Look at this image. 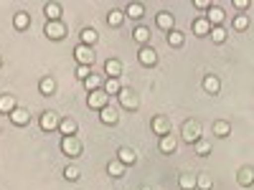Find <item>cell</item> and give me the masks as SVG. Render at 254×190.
<instances>
[{
  "label": "cell",
  "mask_w": 254,
  "mask_h": 190,
  "mask_svg": "<svg viewBox=\"0 0 254 190\" xmlns=\"http://www.w3.org/2000/svg\"><path fill=\"white\" fill-rule=\"evenodd\" d=\"M193 147H196V155H198V157H208V155H211V150H214V144H211V142H206L203 137H201V140H198Z\"/></svg>",
  "instance_id": "obj_32"
},
{
  "label": "cell",
  "mask_w": 254,
  "mask_h": 190,
  "mask_svg": "<svg viewBox=\"0 0 254 190\" xmlns=\"http://www.w3.org/2000/svg\"><path fill=\"white\" fill-rule=\"evenodd\" d=\"M140 190H158V188H153V185H142Z\"/></svg>",
  "instance_id": "obj_43"
},
{
  "label": "cell",
  "mask_w": 254,
  "mask_h": 190,
  "mask_svg": "<svg viewBox=\"0 0 254 190\" xmlns=\"http://www.w3.org/2000/svg\"><path fill=\"white\" fill-rule=\"evenodd\" d=\"M79 175H81V173H79L76 165H66V167H64V178H66V180L74 183V180H79Z\"/></svg>",
  "instance_id": "obj_39"
},
{
  "label": "cell",
  "mask_w": 254,
  "mask_h": 190,
  "mask_svg": "<svg viewBox=\"0 0 254 190\" xmlns=\"http://www.w3.org/2000/svg\"><path fill=\"white\" fill-rule=\"evenodd\" d=\"M0 66H3V58H0Z\"/></svg>",
  "instance_id": "obj_44"
},
{
  "label": "cell",
  "mask_w": 254,
  "mask_h": 190,
  "mask_svg": "<svg viewBox=\"0 0 254 190\" xmlns=\"http://www.w3.org/2000/svg\"><path fill=\"white\" fill-rule=\"evenodd\" d=\"M211 38H214V44H224V41H226V28L224 26L211 28Z\"/></svg>",
  "instance_id": "obj_37"
},
{
  "label": "cell",
  "mask_w": 254,
  "mask_h": 190,
  "mask_svg": "<svg viewBox=\"0 0 254 190\" xmlns=\"http://www.w3.org/2000/svg\"><path fill=\"white\" fill-rule=\"evenodd\" d=\"M92 74H94V71H92V66H76V76H79L81 81H87Z\"/></svg>",
  "instance_id": "obj_40"
},
{
  "label": "cell",
  "mask_w": 254,
  "mask_h": 190,
  "mask_svg": "<svg viewBox=\"0 0 254 190\" xmlns=\"http://www.w3.org/2000/svg\"><path fill=\"white\" fill-rule=\"evenodd\" d=\"M38 92L44 94V96L56 94V81H54L51 76H44V79H41V84H38Z\"/></svg>",
  "instance_id": "obj_24"
},
{
  "label": "cell",
  "mask_w": 254,
  "mask_h": 190,
  "mask_svg": "<svg viewBox=\"0 0 254 190\" xmlns=\"http://www.w3.org/2000/svg\"><path fill=\"white\" fill-rule=\"evenodd\" d=\"M137 58H140V63L142 66H155L158 63V51L153 48V46H140V51H137Z\"/></svg>",
  "instance_id": "obj_9"
},
{
  "label": "cell",
  "mask_w": 254,
  "mask_h": 190,
  "mask_svg": "<svg viewBox=\"0 0 254 190\" xmlns=\"http://www.w3.org/2000/svg\"><path fill=\"white\" fill-rule=\"evenodd\" d=\"M107 104H110V96L104 94V89H97V92H89V94H87V107H89V109L102 112Z\"/></svg>",
  "instance_id": "obj_5"
},
{
  "label": "cell",
  "mask_w": 254,
  "mask_h": 190,
  "mask_svg": "<svg viewBox=\"0 0 254 190\" xmlns=\"http://www.w3.org/2000/svg\"><path fill=\"white\" fill-rule=\"evenodd\" d=\"M59 132H61V137H76L79 124H76L71 117H64V119H61V124H59Z\"/></svg>",
  "instance_id": "obj_14"
},
{
  "label": "cell",
  "mask_w": 254,
  "mask_h": 190,
  "mask_svg": "<svg viewBox=\"0 0 254 190\" xmlns=\"http://www.w3.org/2000/svg\"><path fill=\"white\" fill-rule=\"evenodd\" d=\"M117 160H120L122 165L130 167V165L137 162V152L132 150V147H120V150H117Z\"/></svg>",
  "instance_id": "obj_17"
},
{
  "label": "cell",
  "mask_w": 254,
  "mask_h": 190,
  "mask_svg": "<svg viewBox=\"0 0 254 190\" xmlns=\"http://www.w3.org/2000/svg\"><path fill=\"white\" fill-rule=\"evenodd\" d=\"M15 107H18V99L13 94H0V114H8L10 117V112Z\"/></svg>",
  "instance_id": "obj_18"
},
{
  "label": "cell",
  "mask_w": 254,
  "mask_h": 190,
  "mask_svg": "<svg viewBox=\"0 0 254 190\" xmlns=\"http://www.w3.org/2000/svg\"><path fill=\"white\" fill-rule=\"evenodd\" d=\"M13 26H15V31H26L31 26V15L26 10H18L15 18H13Z\"/></svg>",
  "instance_id": "obj_21"
},
{
  "label": "cell",
  "mask_w": 254,
  "mask_h": 190,
  "mask_svg": "<svg viewBox=\"0 0 254 190\" xmlns=\"http://www.w3.org/2000/svg\"><path fill=\"white\" fill-rule=\"evenodd\" d=\"M61 152L66 155V157H79L84 152L79 137H61Z\"/></svg>",
  "instance_id": "obj_2"
},
{
  "label": "cell",
  "mask_w": 254,
  "mask_h": 190,
  "mask_svg": "<svg viewBox=\"0 0 254 190\" xmlns=\"http://www.w3.org/2000/svg\"><path fill=\"white\" fill-rule=\"evenodd\" d=\"M44 15H46L49 23H51V20H61V15H64L61 3H46V5H44Z\"/></svg>",
  "instance_id": "obj_19"
},
{
  "label": "cell",
  "mask_w": 254,
  "mask_h": 190,
  "mask_svg": "<svg viewBox=\"0 0 254 190\" xmlns=\"http://www.w3.org/2000/svg\"><path fill=\"white\" fill-rule=\"evenodd\" d=\"M99 119H102V124H110V127H115L117 122H120V114H117V109L112 107V104H107L102 112H99Z\"/></svg>",
  "instance_id": "obj_16"
},
{
  "label": "cell",
  "mask_w": 254,
  "mask_h": 190,
  "mask_svg": "<svg viewBox=\"0 0 254 190\" xmlns=\"http://www.w3.org/2000/svg\"><path fill=\"white\" fill-rule=\"evenodd\" d=\"M150 127H153V132H155L158 137H165V135H171V132H173L171 119H168L165 114H155V117L150 119Z\"/></svg>",
  "instance_id": "obj_6"
},
{
  "label": "cell",
  "mask_w": 254,
  "mask_h": 190,
  "mask_svg": "<svg viewBox=\"0 0 254 190\" xmlns=\"http://www.w3.org/2000/svg\"><path fill=\"white\" fill-rule=\"evenodd\" d=\"M38 124H41V130H44V132H56L61 119H59L56 112H44V114H41V119H38Z\"/></svg>",
  "instance_id": "obj_8"
},
{
  "label": "cell",
  "mask_w": 254,
  "mask_h": 190,
  "mask_svg": "<svg viewBox=\"0 0 254 190\" xmlns=\"http://www.w3.org/2000/svg\"><path fill=\"white\" fill-rule=\"evenodd\" d=\"M74 58H76L79 66H92L97 56H94V48H92V46H84V44H79V46L74 48Z\"/></svg>",
  "instance_id": "obj_4"
},
{
  "label": "cell",
  "mask_w": 254,
  "mask_h": 190,
  "mask_svg": "<svg viewBox=\"0 0 254 190\" xmlns=\"http://www.w3.org/2000/svg\"><path fill=\"white\" fill-rule=\"evenodd\" d=\"M79 38H81V44H84V46H92V48H94V44L99 41V33H97L94 28H81Z\"/></svg>",
  "instance_id": "obj_20"
},
{
  "label": "cell",
  "mask_w": 254,
  "mask_h": 190,
  "mask_svg": "<svg viewBox=\"0 0 254 190\" xmlns=\"http://www.w3.org/2000/svg\"><path fill=\"white\" fill-rule=\"evenodd\" d=\"M132 38L137 41V44L147 46V41H150V28H147V26H137V28L132 31Z\"/></svg>",
  "instance_id": "obj_27"
},
{
  "label": "cell",
  "mask_w": 254,
  "mask_h": 190,
  "mask_svg": "<svg viewBox=\"0 0 254 190\" xmlns=\"http://www.w3.org/2000/svg\"><path fill=\"white\" fill-rule=\"evenodd\" d=\"M168 46H171V48H181L183 46V33L178 28H173L171 33H168Z\"/></svg>",
  "instance_id": "obj_33"
},
{
  "label": "cell",
  "mask_w": 254,
  "mask_h": 190,
  "mask_svg": "<svg viewBox=\"0 0 254 190\" xmlns=\"http://www.w3.org/2000/svg\"><path fill=\"white\" fill-rule=\"evenodd\" d=\"M206 18H208V23L214 26V28H216V26H221V23H224V8L214 5V8H211V10L206 13Z\"/></svg>",
  "instance_id": "obj_23"
},
{
  "label": "cell",
  "mask_w": 254,
  "mask_h": 190,
  "mask_svg": "<svg viewBox=\"0 0 254 190\" xmlns=\"http://www.w3.org/2000/svg\"><path fill=\"white\" fill-rule=\"evenodd\" d=\"M125 15H130V18H142L145 15V5L142 3H127V8H125Z\"/></svg>",
  "instance_id": "obj_31"
},
{
  "label": "cell",
  "mask_w": 254,
  "mask_h": 190,
  "mask_svg": "<svg viewBox=\"0 0 254 190\" xmlns=\"http://www.w3.org/2000/svg\"><path fill=\"white\" fill-rule=\"evenodd\" d=\"M196 188H198V190H211V188H214V180H211V175H208V173H201V175L196 178Z\"/></svg>",
  "instance_id": "obj_36"
},
{
  "label": "cell",
  "mask_w": 254,
  "mask_h": 190,
  "mask_svg": "<svg viewBox=\"0 0 254 190\" xmlns=\"http://www.w3.org/2000/svg\"><path fill=\"white\" fill-rule=\"evenodd\" d=\"M193 5H196V10H206V13H208L211 8H214V3H208V0H196Z\"/></svg>",
  "instance_id": "obj_41"
},
{
  "label": "cell",
  "mask_w": 254,
  "mask_h": 190,
  "mask_svg": "<svg viewBox=\"0 0 254 190\" xmlns=\"http://www.w3.org/2000/svg\"><path fill=\"white\" fill-rule=\"evenodd\" d=\"M234 8H237L239 13H244V10L249 8V0H234Z\"/></svg>",
  "instance_id": "obj_42"
},
{
  "label": "cell",
  "mask_w": 254,
  "mask_h": 190,
  "mask_svg": "<svg viewBox=\"0 0 254 190\" xmlns=\"http://www.w3.org/2000/svg\"><path fill=\"white\" fill-rule=\"evenodd\" d=\"M84 87H87V92H97V89H102V87H104V81H102V76H99V74H92L87 81H84Z\"/></svg>",
  "instance_id": "obj_35"
},
{
  "label": "cell",
  "mask_w": 254,
  "mask_h": 190,
  "mask_svg": "<svg viewBox=\"0 0 254 190\" xmlns=\"http://www.w3.org/2000/svg\"><path fill=\"white\" fill-rule=\"evenodd\" d=\"M190 28H193V36L203 38V36H211V28H214V26L208 23V18H206V15H198V18H193Z\"/></svg>",
  "instance_id": "obj_11"
},
{
  "label": "cell",
  "mask_w": 254,
  "mask_h": 190,
  "mask_svg": "<svg viewBox=\"0 0 254 190\" xmlns=\"http://www.w3.org/2000/svg\"><path fill=\"white\" fill-rule=\"evenodd\" d=\"M247 28H249V18L244 13L234 15V31H247Z\"/></svg>",
  "instance_id": "obj_38"
},
{
  "label": "cell",
  "mask_w": 254,
  "mask_h": 190,
  "mask_svg": "<svg viewBox=\"0 0 254 190\" xmlns=\"http://www.w3.org/2000/svg\"><path fill=\"white\" fill-rule=\"evenodd\" d=\"M178 185H181L183 190H193V188H196V178L190 175V173H181V175H178Z\"/></svg>",
  "instance_id": "obj_34"
},
{
  "label": "cell",
  "mask_w": 254,
  "mask_h": 190,
  "mask_svg": "<svg viewBox=\"0 0 254 190\" xmlns=\"http://www.w3.org/2000/svg\"><path fill=\"white\" fill-rule=\"evenodd\" d=\"M183 140L186 142H198L201 140V124L196 122V119H188L186 124H183Z\"/></svg>",
  "instance_id": "obj_7"
},
{
  "label": "cell",
  "mask_w": 254,
  "mask_h": 190,
  "mask_svg": "<svg viewBox=\"0 0 254 190\" xmlns=\"http://www.w3.org/2000/svg\"><path fill=\"white\" fill-rule=\"evenodd\" d=\"M122 20H125V10L112 8V10L107 13V23H110L112 28H120V26H122Z\"/></svg>",
  "instance_id": "obj_26"
},
{
  "label": "cell",
  "mask_w": 254,
  "mask_h": 190,
  "mask_svg": "<svg viewBox=\"0 0 254 190\" xmlns=\"http://www.w3.org/2000/svg\"><path fill=\"white\" fill-rule=\"evenodd\" d=\"M203 89H206L208 94H219V92H221V81H219V76L208 74V76L203 79Z\"/></svg>",
  "instance_id": "obj_22"
},
{
  "label": "cell",
  "mask_w": 254,
  "mask_h": 190,
  "mask_svg": "<svg viewBox=\"0 0 254 190\" xmlns=\"http://www.w3.org/2000/svg\"><path fill=\"white\" fill-rule=\"evenodd\" d=\"M155 26H158L160 31H165V33H171V31L176 28V18H173V13L160 10V13L155 15Z\"/></svg>",
  "instance_id": "obj_10"
},
{
  "label": "cell",
  "mask_w": 254,
  "mask_h": 190,
  "mask_svg": "<svg viewBox=\"0 0 254 190\" xmlns=\"http://www.w3.org/2000/svg\"><path fill=\"white\" fill-rule=\"evenodd\" d=\"M104 74H107V79H120L122 76V61L120 58H107V63H104Z\"/></svg>",
  "instance_id": "obj_15"
},
{
  "label": "cell",
  "mask_w": 254,
  "mask_h": 190,
  "mask_svg": "<svg viewBox=\"0 0 254 190\" xmlns=\"http://www.w3.org/2000/svg\"><path fill=\"white\" fill-rule=\"evenodd\" d=\"M214 135H216V137H229V135H231V124H229L226 119H216V122H214Z\"/></svg>",
  "instance_id": "obj_30"
},
{
  "label": "cell",
  "mask_w": 254,
  "mask_h": 190,
  "mask_svg": "<svg viewBox=\"0 0 254 190\" xmlns=\"http://www.w3.org/2000/svg\"><path fill=\"white\" fill-rule=\"evenodd\" d=\"M107 173H110V178H122V175L127 173V165H122L120 160H112V162L107 165Z\"/></svg>",
  "instance_id": "obj_29"
},
{
  "label": "cell",
  "mask_w": 254,
  "mask_h": 190,
  "mask_svg": "<svg viewBox=\"0 0 254 190\" xmlns=\"http://www.w3.org/2000/svg\"><path fill=\"white\" fill-rule=\"evenodd\" d=\"M102 89H104V94H107V96H120V92H122V84H120V79H107Z\"/></svg>",
  "instance_id": "obj_25"
},
{
  "label": "cell",
  "mask_w": 254,
  "mask_h": 190,
  "mask_svg": "<svg viewBox=\"0 0 254 190\" xmlns=\"http://www.w3.org/2000/svg\"><path fill=\"white\" fill-rule=\"evenodd\" d=\"M31 122V112L26 109V107H20V104H18V107L10 112V124H15V127H26Z\"/></svg>",
  "instance_id": "obj_12"
},
{
  "label": "cell",
  "mask_w": 254,
  "mask_h": 190,
  "mask_svg": "<svg viewBox=\"0 0 254 190\" xmlns=\"http://www.w3.org/2000/svg\"><path fill=\"white\" fill-rule=\"evenodd\" d=\"M237 180H239V185H244V188L254 185V170H252V167H242L239 175H237Z\"/></svg>",
  "instance_id": "obj_28"
},
{
  "label": "cell",
  "mask_w": 254,
  "mask_h": 190,
  "mask_svg": "<svg viewBox=\"0 0 254 190\" xmlns=\"http://www.w3.org/2000/svg\"><path fill=\"white\" fill-rule=\"evenodd\" d=\"M158 150H160L163 155H173V152L178 150V140L173 137V132H171V135H165V137H160V140H158Z\"/></svg>",
  "instance_id": "obj_13"
},
{
  "label": "cell",
  "mask_w": 254,
  "mask_h": 190,
  "mask_svg": "<svg viewBox=\"0 0 254 190\" xmlns=\"http://www.w3.org/2000/svg\"><path fill=\"white\" fill-rule=\"evenodd\" d=\"M44 33H46V38H51V41H61V38H66L69 28H66V23H61V20H51V23L44 26Z\"/></svg>",
  "instance_id": "obj_3"
},
{
  "label": "cell",
  "mask_w": 254,
  "mask_h": 190,
  "mask_svg": "<svg viewBox=\"0 0 254 190\" xmlns=\"http://www.w3.org/2000/svg\"><path fill=\"white\" fill-rule=\"evenodd\" d=\"M117 101H120V107H125L127 112H137V109H140V99H137V94H135L132 89H127V87H122Z\"/></svg>",
  "instance_id": "obj_1"
}]
</instances>
